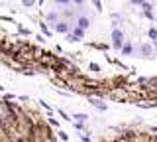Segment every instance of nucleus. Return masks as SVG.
<instances>
[{
    "mask_svg": "<svg viewBox=\"0 0 157 142\" xmlns=\"http://www.w3.org/2000/svg\"><path fill=\"white\" fill-rule=\"evenodd\" d=\"M112 43H114V47H122V43H124V34L120 30L112 32Z\"/></svg>",
    "mask_w": 157,
    "mask_h": 142,
    "instance_id": "nucleus-1",
    "label": "nucleus"
},
{
    "mask_svg": "<svg viewBox=\"0 0 157 142\" xmlns=\"http://www.w3.org/2000/svg\"><path fill=\"white\" fill-rule=\"evenodd\" d=\"M55 30H57V32H63V34H65V32H69V24H67V22H59L57 26H55Z\"/></svg>",
    "mask_w": 157,
    "mask_h": 142,
    "instance_id": "nucleus-2",
    "label": "nucleus"
},
{
    "mask_svg": "<svg viewBox=\"0 0 157 142\" xmlns=\"http://www.w3.org/2000/svg\"><path fill=\"white\" fill-rule=\"evenodd\" d=\"M78 28H82V30L88 28V20H86V18H81V20H78Z\"/></svg>",
    "mask_w": 157,
    "mask_h": 142,
    "instance_id": "nucleus-3",
    "label": "nucleus"
},
{
    "mask_svg": "<svg viewBox=\"0 0 157 142\" xmlns=\"http://www.w3.org/2000/svg\"><path fill=\"white\" fill-rule=\"evenodd\" d=\"M141 51H144L145 55H149V53H151V47H149V46L145 43V46H141Z\"/></svg>",
    "mask_w": 157,
    "mask_h": 142,
    "instance_id": "nucleus-4",
    "label": "nucleus"
},
{
    "mask_svg": "<svg viewBox=\"0 0 157 142\" xmlns=\"http://www.w3.org/2000/svg\"><path fill=\"white\" fill-rule=\"evenodd\" d=\"M122 50H124V53H132V46H130V43H126Z\"/></svg>",
    "mask_w": 157,
    "mask_h": 142,
    "instance_id": "nucleus-5",
    "label": "nucleus"
},
{
    "mask_svg": "<svg viewBox=\"0 0 157 142\" xmlns=\"http://www.w3.org/2000/svg\"><path fill=\"white\" fill-rule=\"evenodd\" d=\"M24 2V6H33V2H36V0H22Z\"/></svg>",
    "mask_w": 157,
    "mask_h": 142,
    "instance_id": "nucleus-6",
    "label": "nucleus"
},
{
    "mask_svg": "<svg viewBox=\"0 0 157 142\" xmlns=\"http://www.w3.org/2000/svg\"><path fill=\"white\" fill-rule=\"evenodd\" d=\"M149 36L153 38V40H155V38H157V32H155V28H151V30H149Z\"/></svg>",
    "mask_w": 157,
    "mask_h": 142,
    "instance_id": "nucleus-7",
    "label": "nucleus"
},
{
    "mask_svg": "<svg viewBox=\"0 0 157 142\" xmlns=\"http://www.w3.org/2000/svg\"><path fill=\"white\" fill-rule=\"evenodd\" d=\"M57 2H59V4H67L69 0H57Z\"/></svg>",
    "mask_w": 157,
    "mask_h": 142,
    "instance_id": "nucleus-8",
    "label": "nucleus"
},
{
    "mask_svg": "<svg viewBox=\"0 0 157 142\" xmlns=\"http://www.w3.org/2000/svg\"><path fill=\"white\" fill-rule=\"evenodd\" d=\"M75 2H77V4H82V0H75Z\"/></svg>",
    "mask_w": 157,
    "mask_h": 142,
    "instance_id": "nucleus-9",
    "label": "nucleus"
}]
</instances>
